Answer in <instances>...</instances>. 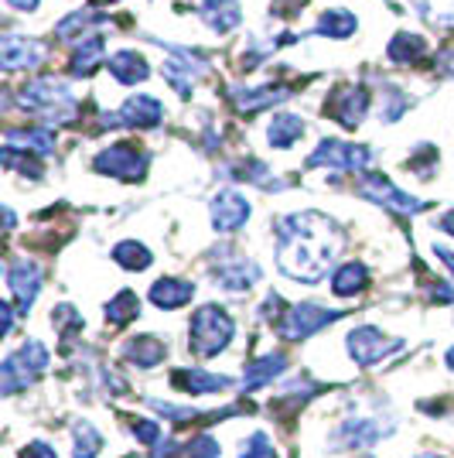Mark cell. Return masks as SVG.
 <instances>
[{
    "label": "cell",
    "mask_w": 454,
    "mask_h": 458,
    "mask_svg": "<svg viewBox=\"0 0 454 458\" xmlns=\"http://www.w3.org/2000/svg\"><path fill=\"white\" fill-rule=\"evenodd\" d=\"M341 250V229L315 209L277 219V264L287 277L318 284Z\"/></svg>",
    "instance_id": "cell-1"
},
{
    "label": "cell",
    "mask_w": 454,
    "mask_h": 458,
    "mask_svg": "<svg viewBox=\"0 0 454 458\" xmlns=\"http://www.w3.org/2000/svg\"><path fill=\"white\" fill-rule=\"evenodd\" d=\"M18 103L24 110L52 116L58 123H69L76 116V99L69 93V86L58 82L55 76H38L31 82H24V89L18 93Z\"/></svg>",
    "instance_id": "cell-2"
},
{
    "label": "cell",
    "mask_w": 454,
    "mask_h": 458,
    "mask_svg": "<svg viewBox=\"0 0 454 458\" xmlns=\"http://www.w3.org/2000/svg\"><path fill=\"white\" fill-rule=\"evenodd\" d=\"M232 332H236V322L226 315V308L202 305L195 315H191L189 339H191V349H195L202 360L219 356V352L229 345V339H232Z\"/></svg>",
    "instance_id": "cell-3"
},
{
    "label": "cell",
    "mask_w": 454,
    "mask_h": 458,
    "mask_svg": "<svg viewBox=\"0 0 454 458\" xmlns=\"http://www.w3.org/2000/svg\"><path fill=\"white\" fill-rule=\"evenodd\" d=\"M373 161V151L362 148V144H345V140H322L311 157H307V168H332V172H366Z\"/></svg>",
    "instance_id": "cell-4"
},
{
    "label": "cell",
    "mask_w": 454,
    "mask_h": 458,
    "mask_svg": "<svg viewBox=\"0 0 454 458\" xmlns=\"http://www.w3.org/2000/svg\"><path fill=\"white\" fill-rule=\"evenodd\" d=\"M356 191H359L362 199H369V202H376V206H383V209H390V212H399V216H416V212L427 209V202H420V199H414V195L399 191L386 174L366 172L359 178Z\"/></svg>",
    "instance_id": "cell-5"
},
{
    "label": "cell",
    "mask_w": 454,
    "mask_h": 458,
    "mask_svg": "<svg viewBox=\"0 0 454 458\" xmlns=\"http://www.w3.org/2000/svg\"><path fill=\"white\" fill-rule=\"evenodd\" d=\"M341 311H332V308H322V305H290L284 311V318L277 322V335L284 339V343H301L307 335H315L318 328L324 325L339 322Z\"/></svg>",
    "instance_id": "cell-6"
},
{
    "label": "cell",
    "mask_w": 454,
    "mask_h": 458,
    "mask_svg": "<svg viewBox=\"0 0 454 458\" xmlns=\"http://www.w3.org/2000/svg\"><path fill=\"white\" fill-rule=\"evenodd\" d=\"M93 168L99 174L123 178V182H140L147 172V151H140L137 144H114V148L96 154Z\"/></svg>",
    "instance_id": "cell-7"
},
{
    "label": "cell",
    "mask_w": 454,
    "mask_h": 458,
    "mask_svg": "<svg viewBox=\"0 0 454 458\" xmlns=\"http://www.w3.org/2000/svg\"><path fill=\"white\" fill-rule=\"evenodd\" d=\"M164 120V103L147 93L130 96L120 114H99V127H157Z\"/></svg>",
    "instance_id": "cell-8"
},
{
    "label": "cell",
    "mask_w": 454,
    "mask_h": 458,
    "mask_svg": "<svg viewBox=\"0 0 454 458\" xmlns=\"http://www.w3.org/2000/svg\"><path fill=\"white\" fill-rule=\"evenodd\" d=\"M399 345H403L399 339L383 335L376 325H359V328L349 332V352H352V360H356L359 366L383 363L390 352H397Z\"/></svg>",
    "instance_id": "cell-9"
},
{
    "label": "cell",
    "mask_w": 454,
    "mask_h": 458,
    "mask_svg": "<svg viewBox=\"0 0 454 458\" xmlns=\"http://www.w3.org/2000/svg\"><path fill=\"white\" fill-rule=\"evenodd\" d=\"M324 110L332 114V120H339L341 127L356 131L366 120V110H369V93L362 86H339L332 93V99L324 103Z\"/></svg>",
    "instance_id": "cell-10"
},
{
    "label": "cell",
    "mask_w": 454,
    "mask_h": 458,
    "mask_svg": "<svg viewBox=\"0 0 454 458\" xmlns=\"http://www.w3.org/2000/svg\"><path fill=\"white\" fill-rule=\"evenodd\" d=\"M7 287L14 294V305L21 315H28V308L35 305L41 291V267L35 260H11L7 264Z\"/></svg>",
    "instance_id": "cell-11"
},
{
    "label": "cell",
    "mask_w": 454,
    "mask_h": 458,
    "mask_svg": "<svg viewBox=\"0 0 454 458\" xmlns=\"http://www.w3.org/2000/svg\"><path fill=\"white\" fill-rule=\"evenodd\" d=\"M249 219V202L247 195L236 189H223L212 199V226L215 233H236Z\"/></svg>",
    "instance_id": "cell-12"
},
{
    "label": "cell",
    "mask_w": 454,
    "mask_h": 458,
    "mask_svg": "<svg viewBox=\"0 0 454 458\" xmlns=\"http://www.w3.org/2000/svg\"><path fill=\"white\" fill-rule=\"evenodd\" d=\"M48 55V48L35 38H21V35H4L0 41V62H4V69H35L41 65Z\"/></svg>",
    "instance_id": "cell-13"
},
{
    "label": "cell",
    "mask_w": 454,
    "mask_h": 458,
    "mask_svg": "<svg viewBox=\"0 0 454 458\" xmlns=\"http://www.w3.org/2000/svg\"><path fill=\"white\" fill-rule=\"evenodd\" d=\"M287 96H290L287 86H260V89L232 86L229 89V99L236 103L240 114H256V110H266V106H277V103H284Z\"/></svg>",
    "instance_id": "cell-14"
},
{
    "label": "cell",
    "mask_w": 454,
    "mask_h": 458,
    "mask_svg": "<svg viewBox=\"0 0 454 458\" xmlns=\"http://www.w3.org/2000/svg\"><path fill=\"white\" fill-rule=\"evenodd\" d=\"M256 281H260V267L247 257H232L215 267V284H223L226 291H249Z\"/></svg>",
    "instance_id": "cell-15"
},
{
    "label": "cell",
    "mask_w": 454,
    "mask_h": 458,
    "mask_svg": "<svg viewBox=\"0 0 454 458\" xmlns=\"http://www.w3.org/2000/svg\"><path fill=\"white\" fill-rule=\"evenodd\" d=\"M198 18L206 21L212 31L226 35L243 21V11L236 0H198Z\"/></svg>",
    "instance_id": "cell-16"
},
{
    "label": "cell",
    "mask_w": 454,
    "mask_h": 458,
    "mask_svg": "<svg viewBox=\"0 0 454 458\" xmlns=\"http://www.w3.org/2000/svg\"><path fill=\"white\" fill-rule=\"evenodd\" d=\"M35 380H38V373L21 360V352H11V356L4 360V366H0V394H4V397H14L21 390H28Z\"/></svg>",
    "instance_id": "cell-17"
},
{
    "label": "cell",
    "mask_w": 454,
    "mask_h": 458,
    "mask_svg": "<svg viewBox=\"0 0 454 458\" xmlns=\"http://www.w3.org/2000/svg\"><path fill=\"white\" fill-rule=\"evenodd\" d=\"M191 298H195V284H191V281L161 277V281H154V287H151V301L157 308H164V311H174V308L189 305Z\"/></svg>",
    "instance_id": "cell-18"
},
{
    "label": "cell",
    "mask_w": 454,
    "mask_h": 458,
    "mask_svg": "<svg viewBox=\"0 0 454 458\" xmlns=\"http://www.w3.org/2000/svg\"><path fill=\"white\" fill-rule=\"evenodd\" d=\"M106 69H110V76H114L116 82H123V86H137V82H144V79L151 76V69H147L144 55H137V52H130V48L110 55Z\"/></svg>",
    "instance_id": "cell-19"
},
{
    "label": "cell",
    "mask_w": 454,
    "mask_h": 458,
    "mask_svg": "<svg viewBox=\"0 0 454 458\" xmlns=\"http://www.w3.org/2000/svg\"><path fill=\"white\" fill-rule=\"evenodd\" d=\"M284 369H287L284 352H270V356H264V360H256V363L247 366V373H243V390H260V386L277 380Z\"/></svg>",
    "instance_id": "cell-20"
},
{
    "label": "cell",
    "mask_w": 454,
    "mask_h": 458,
    "mask_svg": "<svg viewBox=\"0 0 454 458\" xmlns=\"http://www.w3.org/2000/svg\"><path fill=\"white\" fill-rule=\"evenodd\" d=\"M171 383L178 386V390H185L191 397H198V394H215V390H226L229 380L226 377H215V373H206V369H178Z\"/></svg>",
    "instance_id": "cell-21"
},
{
    "label": "cell",
    "mask_w": 454,
    "mask_h": 458,
    "mask_svg": "<svg viewBox=\"0 0 454 458\" xmlns=\"http://www.w3.org/2000/svg\"><path fill=\"white\" fill-rule=\"evenodd\" d=\"M123 356L133 366H140V369H151V366H157L168 356V345L161 343V339H154V335H137V339L123 345Z\"/></svg>",
    "instance_id": "cell-22"
},
{
    "label": "cell",
    "mask_w": 454,
    "mask_h": 458,
    "mask_svg": "<svg viewBox=\"0 0 454 458\" xmlns=\"http://www.w3.org/2000/svg\"><path fill=\"white\" fill-rule=\"evenodd\" d=\"M4 144L7 148H14V151H31V154H41V157H48V154L55 151V134L52 131H7L4 134Z\"/></svg>",
    "instance_id": "cell-23"
},
{
    "label": "cell",
    "mask_w": 454,
    "mask_h": 458,
    "mask_svg": "<svg viewBox=\"0 0 454 458\" xmlns=\"http://www.w3.org/2000/svg\"><path fill=\"white\" fill-rule=\"evenodd\" d=\"M386 431H390V428H379V420H369V418L349 420V424H341V428H339V438H335V445L362 448V445H373V441H379Z\"/></svg>",
    "instance_id": "cell-24"
},
{
    "label": "cell",
    "mask_w": 454,
    "mask_h": 458,
    "mask_svg": "<svg viewBox=\"0 0 454 458\" xmlns=\"http://www.w3.org/2000/svg\"><path fill=\"white\" fill-rule=\"evenodd\" d=\"M301 134H304V120L294 114H277L270 120V127H266V140H270V148H277V151H287Z\"/></svg>",
    "instance_id": "cell-25"
},
{
    "label": "cell",
    "mask_w": 454,
    "mask_h": 458,
    "mask_svg": "<svg viewBox=\"0 0 454 458\" xmlns=\"http://www.w3.org/2000/svg\"><path fill=\"white\" fill-rule=\"evenodd\" d=\"M366 284H369V270H366V264H359V260L341 264V267L335 270V277H332V291H335L339 298H352V294H359Z\"/></svg>",
    "instance_id": "cell-26"
},
{
    "label": "cell",
    "mask_w": 454,
    "mask_h": 458,
    "mask_svg": "<svg viewBox=\"0 0 454 458\" xmlns=\"http://www.w3.org/2000/svg\"><path fill=\"white\" fill-rule=\"evenodd\" d=\"M420 55H427V41L420 35H410V31H399L397 38H390V45H386V58L397 65H410Z\"/></svg>",
    "instance_id": "cell-27"
},
{
    "label": "cell",
    "mask_w": 454,
    "mask_h": 458,
    "mask_svg": "<svg viewBox=\"0 0 454 458\" xmlns=\"http://www.w3.org/2000/svg\"><path fill=\"white\" fill-rule=\"evenodd\" d=\"M103 52H106V41L99 38V35H86V38L79 41L69 72H72V76H89V72L96 69V62L103 58Z\"/></svg>",
    "instance_id": "cell-28"
},
{
    "label": "cell",
    "mask_w": 454,
    "mask_h": 458,
    "mask_svg": "<svg viewBox=\"0 0 454 458\" xmlns=\"http://www.w3.org/2000/svg\"><path fill=\"white\" fill-rule=\"evenodd\" d=\"M356 28H359L356 14H349V11H341V7L324 11L322 18H318V24H315V31H318V35H328V38H349Z\"/></svg>",
    "instance_id": "cell-29"
},
{
    "label": "cell",
    "mask_w": 454,
    "mask_h": 458,
    "mask_svg": "<svg viewBox=\"0 0 454 458\" xmlns=\"http://www.w3.org/2000/svg\"><path fill=\"white\" fill-rule=\"evenodd\" d=\"M114 260L123 270H147L154 257L144 243H137V240H123V243H116L114 247Z\"/></svg>",
    "instance_id": "cell-30"
},
{
    "label": "cell",
    "mask_w": 454,
    "mask_h": 458,
    "mask_svg": "<svg viewBox=\"0 0 454 458\" xmlns=\"http://www.w3.org/2000/svg\"><path fill=\"white\" fill-rule=\"evenodd\" d=\"M137 315H140V298L133 294L130 287H123L114 301L106 305V322H114V325H127V322H133Z\"/></svg>",
    "instance_id": "cell-31"
},
{
    "label": "cell",
    "mask_w": 454,
    "mask_h": 458,
    "mask_svg": "<svg viewBox=\"0 0 454 458\" xmlns=\"http://www.w3.org/2000/svg\"><path fill=\"white\" fill-rule=\"evenodd\" d=\"M103 448V435L96 431L89 420H79L76 424V455L72 458H96Z\"/></svg>",
    "instance_id": "cell-32"
},
{
    "label": "cell",
    "mask_w": 454,
    "mask_h": 458,
    "mask_svg": "<svg viewBox=\"0 0 454 458\" xmlns=\"http://www.w3.org/2000/svg\"><path fill=\"white\" fill-rule=\"evenodd\" d=\"M437 168V148H431V144H420V151L410 157V172L416 174V178H431Z\"/></svg>",
    "instance_id": "cell-33"
},
{
    "label": "cell",
    "mask_w": 454,
    "mask_h": 458,
    "mask_svg": "<svg viewBox=\"0 0 454 458\" xmlns=\"http://www.w3.org/2000/svg\"><path fill=\"white\" fill-rule=\"evenodd\" d=\"M185 455L189 458H219L223 455V448H219V441L212 438V435H198V438H191L185 445Z\"/></svg>",
    "instance_id": "cell-34"
},
{
    "label": "cell",
    "mask_w": 454,
    "mask_h": 458,
    "mask_svg": "<svg viewBox=\"0 0 454 458\" xmlns=\"http://www.w3.org/2000/svg\"><path fill=\"white\" fill-rule=\"evenodd\" d=\"M240 458H277V455H273V445H270V438H266L264 431H256V435L243 445V455H240Z\"/></svg>",
    "instance_id": "cell-35"
},
{
    "label": "cell",
    "mask_w": 454,
    "mask_h": 458,
    "mask_svg": "<svg viewBox=\"0 0 454 458\" xmlns=\"http://www.w3.org/2000/svg\"><path fill=\"white\" fill-rule=\"evenodd\" d=\"M133 435H137V441H144V445H157L161 441V428L154 420H133Z\"/></svg>",
    "instance_id": "cell-36"
},
{
    "label": "cell",
    "mask_w": 454,
    "mask_h": 458,
    "mask_svg": "<svg viewBox=\"0 0 454 458\" xmlns=\"http://www.w3.org/2000/svg\"><path fill=\"white\" fill-rule=\"evenodd\" d=\"M21 458H58V455L48 441H31V445H24Z\"/></svg>",
    "instance_id": "cell-37"
},
{
    "label": "cell",
    "mask_w": 454,
    "mask_h": 458,
    "mask_svg": "<svg viewBox=\"0 0 454 458\" xmlns=\"http://www.w3.org/2000/svg\"><path fill=\"white\" fill-rule=\"evenodd\" d=\"M304 7V0H273V14H281V18H290V14H298Z\"/></svg>",
    "instance_id": "cell-38"
},
{
    "label": "cell",
    "mask_w": 454,
    "mask_h": 458,
    "mask_svg": "<svg viewBox=\"0 0 454 458\" xmlns=\"http://www.w3.org/2000/svg\"><path fill=\"white\" fill-rule=\"evenodd\" d=\"M7 4H11L14 11H24V14H28V11H35V7H38L41 0H7Z\"/></svg>",
    "instance_id": "cell-39"
},
{
    "label": "cell",
    "mask_w": 454,
    "mask_h": 458,
    "mask_svg": "<svg viewBox=\"0 0 454 458\" xmlns=\"http://www.w3.org/2000/svg\"><path fill=\"white\" fill-rule=\"evenodd\" d=\"M434 253L441 257V260H444V264H448V270L454 274V250H448V247H434Z\"/></svg>",
    "instance_id": "cell-40"
},
{
    "label": "cell",
    "mask_w": 454,
    "mask_h": 458,
    "mask_svg": "<svg viewBox=\"0 0 454 458\" xmlns=\"http://www.w3.org/2000/svg\"><path fill=\"white\" fill-rule=\"evenodd\" d=\"M441 69L454 76V52H444V55H441Z\"/></svg>",
    "instance_id": "cell-41"
},
{
    "label": "cell",
    "mask_w": 454,
    "mask_h": 458,
    "mask_svg": "<svg viewBox=\"0 0 454 458\" xmlns=\"http://www.w3.org/2000/svg\"><path fill=\"white\" fill-rule=\"evenodd\" d=\"M441 229H444V233H451V236H454V209L448 212L444 219H441Z\"/></svg>",
    "instance_id": "cell-42"
},
{
    "label": "cell",
    "mask_w": 454,
    "mask_h": 458,
    "mask_svg": "<svg viewBox=\"0 0 454 458\" xmlns=\"http://www.w3.org/2000/svg\"><path fill=\"white\" fill-rule=\"evenodd\" d=\"M444 363H448V369L454 373V345L448 349V352H444Z\"/></svg>",
    "instance_id": "cell-43"
},
{
    "label": "cell",
    "mask_w": 454,
    "mask_h": 458,
    "mask_svg": "<svg viewBox=\"0 0 454 458\" xmlns=\"http://www.w3.org/2000/svg\"><path fill=\"white\" fill-rule=\"evenodd\" d=\"M437 21H441V24H454V14H441Z\"/></svg>",
    "instance_id": "cell-44"
},
{
    "label": "cell",
    "mask_w": 454,
    "mask_h": 458,
    "mask_svg": "<svg viewBox=\"0 0 454 458\" xmlns=\"http://www.w3.org/2000/svg\"><path fill=\"white\" fill-rule=\"evenodd\" d=\"M420 458H437V455H420Z\"/></svg>",
    "instance_id": "cell-45"
}]
</instances>
